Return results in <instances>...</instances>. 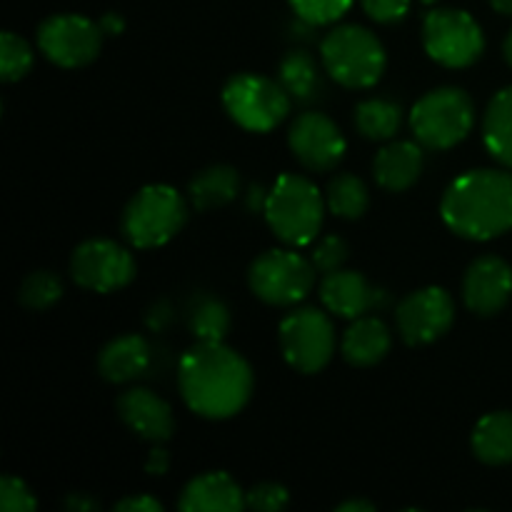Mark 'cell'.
Masks as SVG:
<instances>
[{
    "label": "cell",
    "mask_w": 512,
    "mask_h": 512,
    "mask_svg": "<svg viewBox=\"0 0 512 512\" xmlns=\"http://www.w3.org/2000/svg\"><path fill=\"white\" fill-rule=\"evenodd\" d=\"M512 295V268L498 255L473 260L463 278V300L480 318L498 315Z\"/></svg>",
    "instance_id": "9a60e30c"
},
{
    "label": "cell",
    "mask_w": 512,
    "mask_h": 512,
    "mask_svg": "<svg viewBox=\"0 0 512 512\" xmlns=\"http://www.w3.org/2000/svg\"><path fill=\"white\" fill-rule=\"evenodd\" d=\"M288 145L303 168L325 173L333 170L345 155V138L338 125L323 113H303L293 120Z\"/></svg>",
    "instance_id": "5bb4252c"
},
{
    "label": "cell",
    "mask_w": 512,
    "mask_h": 512,
    "mask_svg": "<svg viewBox=\"0 0 512 512\" xmlns=\"http://www.w3.org/2000/svg\"><path fill=\"white\" fill-rule=\"evenodd\" d=\"M240 193V175L238 170L230 165H210V168L200 170L188 185V198L195 210L205 213V210L223 208V205L233 203Z\"/></svg>",
    "instance_id": "7402d4cb"
},
{
    "label": "cell",
    "mask_w": 512,
    "mask_h": 512,
    "mask_svg": "<svg viewBox=\"0 0 512 512\" xmlns=\"http://www.w3.org/2000/svg\"><path fill=\"white\" fill-rule=\"evenodd\" d=\"M490 5H493L498 13L503 15H512V0H490Z\"/></svg>",
    "instance_id": "60d3db41"
},
{
    "label": "cell",
    "mask_w": 512,
    "mask_h": 512,
    "mask_svg": "<svg viewBox=\"0 0 512 512\" xmlns=\"http://www.w3.org/2000/svg\"><path fill=\"white\" fill-rule=\"evenodd\" d=\"M370 193L363 180L353 173H340L328 185V208L338 218L358 220L368 213Z\"/></svg>",
    "instance_id": "83f0119b"
},
{
    "label": "cell",
    "mask_w": 512,
    "mask_h": 512,
    "mask_svg": "<svg viewBox=\"0 0 512 512\" xmlns=\"http://www.w3.org/2000/svg\"><path fill=\"white\" fill-rule=\"evenodd\" d=\"M38 508V500L30 493L28 485L20 478L5 475L0 480V510L3 512H33Z\"/></svg>",
    "instance_id": "d6a6232c"
},
{
    "label": "cell",
    "mask_w": 512,
    "mask_h": 512,
    "mask_svg": "<svg viewBox=\"0 0 512 512\" xmlns=\"http://www.w3.org/2000/svg\"><path fill=\"white\" fill-rule=\"evenodd\" d=\"M180 393L195 415L225 420L238 415L253 395V370L248 360L223 340H198L180 358Z\"/></svg>",
    "instance_id": "6da1fadb"
},
{
    "label": "cell",
    "mask_w": 512,
    "mask_h": 512,
    "mask_svg": "<svg viewBox=\"0 0 512 512\" xmlns=\"http://www.w3.org/2000/svg\"><path fill=\"white\" fill-rule=\"evenodd\" d=\"M278 83L288 90L290 98L303 100V103L315 100L320 90H323V78H320L318 63L305 50H293V53H288L280 60Z\"/></svg>",
    "instance_id": "d4e9b609"
},
{
    "label": "cell",
    "mask_w": 512,
    "mask_h": 512,
    "mask_svg": "<svg viewBox=\"0 0 512 512\" xmlns=\"http://www.w3.org/2000/svg\"><path fill=\"white\" fill-rule=\"evenodd\" d=\"M263 210L270 230L293 248L310 245L323 228V195L303 175H280L265 195Z\"/></svg>",
    "instance_id": "3957f363"
},
{
    "label": "cell",
    "mask_w": 512,
    "mask_h": 512,
    "mask_svg": "<svg viewBox=\"0 0 512 512\" xmlns=\"http://www.w3.org/2000/svg\"><path fill=\"white\" fill-rule=\"evenodd\" d=\"M403 110L398 103L383 98H370L355 108V125L368 140H390L400 130Z\"/></svg>",
    "instance_id": "4316f807"
},
{
    "label": "cell",
    "mask_w": 512,
    "mask_h": 512,
    "mask_svg": "<svg viewBox=\"0 0 512 512\" xmlns=\"http://www.w3.org/2000/svg\"><path fill=\"white\" fill-rule=\"evenodd\" d=\"M360 5H363L368 18L383 25L398 23L410 10V0H360Z\"/></svg>",
    "instance_id": "e575fe53"
},
{
    "label": "cell",
    "mask_w": 512,
    "mask_h": 512,
    "mask_svg": "<svg viewBox=\"0 0 512 512\" xmlns=\"http://www.w3.org/2000/svg\"><path fill=\"white\" fill-rule=\"evenodd\" d=\"M223 105L230 118L250 133H270L290 113V95L275 80L238 73L225 83Z\"/></svg>",
    "instance_id": "52a82bcc"
},
{
    "label": "cell",
    "mask_w": 512,
    "mask_h": 512,
    "mask_svg": "<svg viewBox=\"0 0 512 512\" xmlns=\"http://www.w3.org/2000/svg\"><path fill=\"white\" fill-rule=\"evenodd\" d=\"M288 3L308 25H330L348 13L353 0H288Z\"/></svg>",
    "instance_id": "4dcf8cb0"
},
{
    "label": "cell",
    "mask_w": 512,
    "mask_h": 512,
    "mask_svg": "<svg viewBox=\"0 0 512 512\" xmlns=\"http://www.w3.org/2000/svg\"><path fill=\"white\" fill-rule=\"evenodd\" d=\"M503 53H505V60L512 65V30L508 33V38H505V45H503Z\"/></svg>",
    "instance_id": "b9f144b4"
},
{
    "label": "cell",
    "mask_w": 512,
    "mask_h": 512,
    "mask_svg": "<svg viewBox=\"0 0 512 512\" xmlns=\"http://www.w3.org/2000/svg\"><path fill=\"white\" fill-rule=\"evenodd\" d=\"M473 453L485 465H508L512 463V410L490 413L475 425Z\"/></svg>",
    "instance_id": "603a6c76"
},
{
    "label": "cell",
    "mask_w": 512,
    "mask_h": 512,
    "mask_svg": "<svg viewBox=\"0 0 512 512\" xmlns=\"http://www.w3.org/2000/svg\"><path fill=\"white\" fill-rule=\"evenodd\" d=\"M100 28H103L105 35H120L125 28V20L118 13H105L100 18Z\"/></svg>",
    "instance_id": "f35d334b"
},
{
    "label": "cell",
    "mask_w": 512,
    "mask_h": 512,
    "mask_svg": "<svg viewBox=\"0 0 512 512\" xmlns=\"http://www.w3.org/2000/svg\"><path fill=\"white\" fill-rule=\"evenodd\" d=\"M393 348L388 325L380 318H355L343 335V358L355 368L378 365Z\"/></svg>",
    "instance_id": "44dd1931"
},
{
    "label": "cell",
    "mask_w": 512,
    "mask_h": 512,
    "mask_svg": "<svg viewBox=\"0 0 512 512\" xmlns=\"http://www.w3.org/2000/svg\"><path fill=\"white\" fill-rule=\"evenodd\" d=\"M315 270L313 260H305L293 250H268L258 255L248 270V285L268 305L288 308L298 305L300 300L308 298L310 290L315 288Z\"/></svg>",
    "instance_id": "ba28073f"
},
{
    "label": "cell",
    "mask_w": 512,
    "mask_h": 512,
    "mask_svg": "<svg viewBox=\"0 0 512 512\" xmlns=\"http://www.w3.org/2000/svg\"><path fill=\"white\" fill-rule=\"evenodd\" d=\"M323 68L345 88H373L385 73V48L363 25H338L320 45Z\"/></svg>",
    "instance_id": "277c9868"
},
{
    "label": "cell",
    "mask_w": 512,
    "mask_h": 512,
    "mask_svg": "<svg viewBox=\"0 0 512 512\" xmlns=\"http://www.w3.org/2000/svg\"><path fill=\"white\" fill-rule=\"evenodd\" d=\"M348 258H350L348 243H345L343 238H338V235H328V238L320 240V243L315 245L313 255H310L315 270H318V273H323V275L335 273V270L343 268L345 260H348Z\"/></svg>",
    "instance_id": "1f68e13d"
},
{
    "label": "cell",
    "mask_w": 512,
    "mask_h": 512,
    "mask_svg": "<svg viewBox=\"0 0 512 512\" xmlns=\"http://www.w3.org/2000/svg\"><path fill=\"white\" fill-rule=\"evenodd\" d=\"M420 173H423V150L410 140H395L385 145L373 160L375 183L388 193H403L413 188Z\"/></svg>",
    "instance_id": "d6986e66"
},
{
    "label": "cell",
    "mask_w": 512,
    "mask_h": 512,
    "mask_svg": "<svg viewBox=\"0 0 512 512\" xmlns=\"http://www.w3.org/2000/svg\"><path fill=\"white\" fill-rule=\"evenodd\" d=\"M395 320L408 345L435 343L453 328L455 300L445 288H420L403 298Z\"/></svg>",
    "instance_id": "4fadbf2b"
},
{
    "label": "cell",
    "mask_w": 512,
    "mask_h": 512,
    "mask_svg": "<svg viewBox=\"0 0 512 512\" xmlns=\"http://www.w3.org/2000/svg\"><path fill=\"white\" fill-rule=\"evenodd\" d=\"M288 503H290L288 490L278 483H260L245 493V505H248L250 510L275 512V510L288 508Z\"/></svg>",
    "instance_id": "836d02e7"
},
{
    "label": "cell",
    "mask_w": 512,
    "mask_h": 512,
    "mask_svg": "<svg viewBox=\"0 0 512 512\" xmlns=\"http://www.w3.org/2000/svg\"><path fill=\"white\" fill-rule=\"evenodd\" d=\"M445 225L468 240H493L512 230L510 170H470L450 183L440 203Z\"/></svg>",
    "instance_id": "7a4b0ae2"
},
{
    "label": "cell",
    "mask_w": 512,
    "mask_h": 512,
    "mask_svg": "<svg viewBox=\"0 0 512 512\" xmlns=\"http://www.w3.org/2000/svg\"><path fill=\"white\" fill-rule=\"evenodd\" d=\"M168 465H170L168 453L158 448V450H153V453H150V458H148V463H145V468H148L150 475H163L165 470H168Z\"/></svg>",
    "instance_id": "8d00e7d4"
},
{
    "label": "cell",
    "mask_w": 512,
    "mask_h": 512,
    "mask_svg": "<svg viewBox=\"0 0 512 512\" xmlns=\"http://www.w3.org/2000/svg\"><path fill=\"white\" fill-rule=\"evenodd\" d=\"M280 348L290 368L315 375L335 353V328L318 308H298L280 323Z\"/></svg>",
    "instance_id": "30bf717a"
},
{
    "label": "cell",
    "mask_w": 512,
    "mask_h": 512,
    "mask_svg": "<svg viewBox=\"0 0 512 512\" xmlns=\"http://www.w3.org/2000/svg\"><path fill=\"white\" fill-rule=\"evenodd\" d=\"M245 505V493L228 473H205L185 485L178 508L185 512H235Z\"/></svg>",
    "instance_id": "ac0fdd59"
},
{
    "label": "cell",
    "mask_w": 512,
    "mask_h": 512,
    "mask_svg": "<svg viewBox=\"0 0 512 512\" xmlns=\"http://www.w3.org/2000/svg\"><path fill=\"white\" fill-rule=\"evenodd\" d=\"M38 45L50 63L60 68H83L93 63L103 45V28L85 15H50L38 28Z\"/></svg>",
    "instance_id": "8fae6325"
},
{
    "label": "cell",
    "mask_w": 512,
    "mask_h": 512,
    "mask_svg": "<svg viewBox=\"0 0 512 512\" xmlns=\"http://www.w3.org/2000/svg\"><path fill=\"white\" fill-rule=\"evenodd\" d=\"M425 53L445 68H468L483 55L485 35L465 10L438 8L423 20Z\"/></svg>",
    "instance_id": "9c48e42d"
},
{
    "label": "cell",
    "mask_w": 512,
    "mask_h": 512,
    "mask_svg": "<svg viewBox=\"0 0 512 512\" xmlns=\"http://www.w3.org/2000/svg\"><path fill=\"white\" fill-rule=\"evenodd\" d=\"M188 220L183 195L170 185H145L123 210V235L133 248H160L180 233Z\"/></svg>",
    "instance_id": "5b68a950"
},
{
    "label": "cell",
    "mask_w": 512,
    "mask_h": 512,
    "mask_svg": "<svg viewBox=\"0 0 512 512\" xmlns=\"http://www.w3.org/2000/svg\"><path fill=\"white\" fill-rule=\"evenodd\" d=\"M388 295L383 290L373 288L368 280L355 270H335L328 273L320 283V300L325 308L338 318H363L365 313L375 310L378 305L385 303Z\"/></svg>",
    "instance_id": "2e32d148"
},
{
    "label": "cell",
    "mask_w": 512,
    "mask_h": 512,
    "mask_svg": "<svg viewBox=\"0 0 512 512\" xmlns=\"http://www.w3.org/2000/svg\"><path fill=\"white\" fill-rule=\"evenodd\" d=\"M65 508L73 510V512H85V510H95L98 508V500L88 498V495H80L73 493L68 500H65Z\"/></svg>",
    "instance_id": "74e56055"
},
{
    "label": "cell",
    "mask_w": 512,
    "mask_h": 512,
    "mask_svg": "<svg viewBox=\"0 0 512 512\" xmlns=\"http://www.w3.org/2000/svg\"><path fill=\"white\" fill-rule=\"evenodd\" d=\"M188 328L198 340H223L230 330V310L215 295H195L188 305Z\"/></svg>",
    "instance_id": "484cf974"
},
{
    "label": "cell",
    "mask_w": 512,
    "mask_h": 512,
    "mask_svg": "<svg viewBox=\"0 0 512 512\" xmlns=\"http://www.w3.org/2000/svg\"><path fill=\"white\" fill-rule=\"evenodd\" d=\"M75 283L93 293H113L135 278V258L115 240H85L70 258Z\"/></svg>",
    "instance_id": "7c38bea8"
},
{
    "label": "cell",
    "mask_w": 512,
    "mask_h": 512,
    "mask_svg": "<svg viewBox=\"0 0 512 512\" xmlns=\"http://www.w3.org/2000/svg\"><path fill=\"white\" fill-rule=\"evenodd\" d=\"M150 360H153V353H150L148 340L140 335H120L100 350L98 373L108 383H130L148 373Z\"/></svg>",
    "instance_id": "ffe728a7"
},
{
    "label": "cell",
    "mask_w": 512,
    "mask_h": 512,
    "mask_svg": "<svg viewBox=\"0 0 512 512\" xmlns=\"http://www.w3.org/2000/svg\"><path fill=\"white\" fill-rule=\"evenodd\" d=\"M338 512H373L375 505L368 503V500H345V503H340L338 508H335Z\"/></svg>",
    "instance_id": "ab89813d"
},
{
    "label": "cell",
    "mask_w": 512,
    "mask_h": 512,
    "mask_svg": "<svg viewBox=\"0 0 512 512\" xmlns=\"http://www.w3.org/2000/svg\"><path fill=\"white\" fill-rule=\"evenodd\" d=\"M420 3H423V5H433V3H438V0H420Z\"/></svg>",
    "instance_id": "7bdbcfd3"
},
{
    "label": "cell",
    "mask_w": 512,
    "mask_h": 512,
    "mask_svg": "<svg viewBox=\"0 0 512 512\" xmlns=\"http://www.w3.org/2000/svg\"><path fill=\"white\" fill-rule=\"evenodd\" d=\"M115 510H133V512H160L163 510V503L150 495H130V498H123L115 503Z\"/></svg>",
    "instance_id": "d590c367"
},
{
    "label": "cell",
    "mask_w": 512,
    "mask_h": 512,
    "mask_svg": "<svg viewBox=\"0 0 512 512\" xmlns=\"http://www.w3.org/2000/svg\"><path fill=\"white\" fill-rule=\"evenodd\" d=\"M63 298V283L50 270H35L20 283L18 300L30 310H48Z\"/></svg>",
    "instance_id": "f1b7e54d"
},
{
    "label": "cell",
    "mask_w": 512,
    "mask_h": 512,
    "mask_svg": "<svg viewBox=\"0 0 512 512\" xmlns=\"http://www.w3.org/2000/svg\"><path fill=\"white\" fill-rule=\"evenodd\" d=\"M483 138L488 153L512 170V85L490 100L483 118Z\"/></svg>",
    "instance_id": "cb8c5ba5"
},
{
    "label": "cell",
    "mask_w": 512,
    "mask_h": 512,
    "mask_svg": "<svg viewBox=\"0 0 512 512\" xmlns=\"http://www.w3.org/2000/svg\"><path fill=\"white\" fill-rule=\"evenodd\" d=\"M118 415L138 438L165 443L175 433L170 405L148 388H130L118 398Z\"/></svg>",
    "instance_id": "e0dca14e"
},
{
    "label": "cell",
    "mask_w": 512,
    "mask_h": 512,
    "mask_svg": "<svg viewBox=\"0 0 512 512\" xmlns=\"http://www.w3.org/2000/svg\"><path fill=\"white\" fill-rule=\"evenodd\" d=\"M475 125V105L460 88H438L410 110V128L423 148L450 150L463 143Z\"/></svg>",
    "instance_id": "8992f818"
},
{
    "label": "cell",
    "mask_w": 512,
    "mask_h": 512,
    "mask_svg": "<svg viewBox=\"0 0 512 512\" xmlns=\"http://www.w3.org/2000/svg\"><path fill=\"white\" fill-rule=\"evenodd\" d=\"M33 68V50L20 35L5 30L0 35V78L5 83L23 80Z\"/></svg>",
    "instance_id": "f546056e"
}]
</instances>
